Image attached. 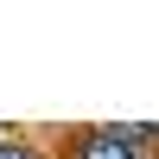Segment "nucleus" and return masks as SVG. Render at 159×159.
<instances>
[{
    "label": "nucleus",
    "mask_w": 159,
    "mask_h": 159,
    "mask_svg": "<svg viewBox=\"0 0 159 159\" xmlns=\"http://www.w3.org/2000/svg\"><path fill=\"white\" fill-rule=\"evenodd\" d=\"M115 134L140 153V147H153V140H159V121H127V127H115Z\"/></svg>",
    "instance_id": "nucleus-2"
},
{
    "label": "nucleus",
    "mask_w": 159,
    "mask_h": 159,
    "mask_svg": "<svg viewBox=\"0 0 159 159\" xmlns=\"http://www.w3.org/2000/svg\"><path fill=\"white\" fill-rule=\"evenodd\" d=\"M0 159H38V153L25 147V140H0Z\"/></svg>",
    "instance_id": "nucleus-3"
},
{
    "label": "nucleus",
    "mask_w": 159,
    "mask_h": 159,
    "mask_svg": "<svg viewBox=\"0 0 159 159\" xmlns=\"http://www.w3.org/2000/svg\"><path fill=\"white\" fill-rule=\"evenodd\" d=\"M57 159H140V153L127 147L115 127H76V134H64Z\"/></svg>",
    "instance_id": "nucleus-1"
}]
</instances>
